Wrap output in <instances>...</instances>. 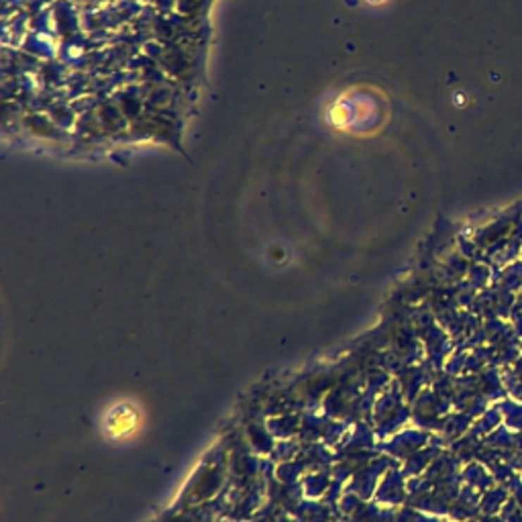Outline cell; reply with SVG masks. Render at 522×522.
<instances>
[{"label": "cell", "instance_id": "obj_1", "mask_svg": "<svg viewBox=\"0 0 522 522\" xmlns=\"http://www.w3.org/2000/svg\"><path fill=\"white\" fill-rule=\"evenodd\" d=\"M139 425H141L139 414H137L133 408L129 406L116 408L115 412L111 414L108 423H106L108 430H111V437H115V439H123V437L133 435Z\"/></svg>", "mask_w": 522, "mask_h": 522}]
</instances>
